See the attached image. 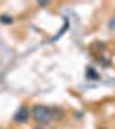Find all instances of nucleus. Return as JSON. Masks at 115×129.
I'll return each mask as SVG.
<instances>
[{"label": "nucleus", "mask_w": 115, "mask_h": 129, "mask_svg": "<svg viewBox=\"0 0 115 129\" xmlns=\"http://www.w3.org/2000/svg\"><path fill=\"white\" fill-rule=\"evenodd\" d=\"M0 129H2V127H0Z\"/></svg>", "instance_id": "obj_4"}, {"label": "nucleus", "mask_w": 115, "mask_h": 129, "mask_svg": "<svg viewBox=\"0 0 115 129\" xmlns=\"http://www.w3.org/2000/svg\"><path fill=\"white\" fill-rule=\"evenodd\" d=\"M29 119H31V110H29V107L21 105L19 110H17L16 115H14V122H17V124H26Z\"/></svg>", "instance_id": "obj_2"}, {"label": "nucleus", "mask_w": 115, "mask_h": 129, "mask_svg": "<svg viewBox=\"0 0 115 129\" xmlns=\"http://www.w3.org/2000/svg\"><path fill=\"white\" fill-rule=\"evenodd\" d=\"M31 117L34 119V122H38V124H47L50 120H53L55 112L50 109V107L36 105V107H33V110H31Z\"/></svg>", "instance_id": "obj_1"}, {"label": "nucleus", "mask_w": 115, "mask_h": 129, "mask_svg": "<svg viewBox=\"0 0 115 129\" xmlns=\"http://www.w3.org/2000/svg\"><path fill=\"white\" fill-rule=\"evenodd\" d=\"M0 22H4V24H10V22H12V17L4 14V16H0Z\"/></svg>", "instance_id": "obj_3"}]
</instances>
